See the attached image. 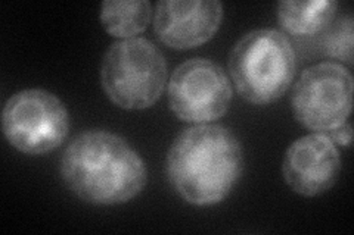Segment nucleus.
<instances>
[{"mask_svg":"<svg viewBox=\"0 0 354 235\" xmlns=\"http://www.w3.org/2000/svg\"><path fill=\"white\" fill-rule=\"evenodd\" d=\"M165 167L171 187L185 201L213 206L223 201L241 180L242 145L223 125L198 124L176 137Z\"/></svg>","mask_w":354,"mask_h":235,"instance_id":"f03ea898","label":"nucleus"},{"mask_svg":"<svg viewBox=\"0 0 354 235\" xmlns=\"http://www.w3.org/2000/svg\"><path fill=\"white\" fill-rule=\"evenodd\" d=\"M337 8L335 0L281 2L278 5V19L281 27L294 36H313L330 25Z\"/></svg>","mask_w":354,"mask_h":235,"instance_id":"9d476101","label":"nucleus"},{"mask_svg":"<svg viewBox=\"0 0 354 235\" xmlns=\"http://www.w3.org/2000/svg\"><path fill=\"white\" fill-rule=\"evenodd\" d=\"M353 75L342 63L320 62L307 68L294 87L292 114L313 132H326L348 119Z\"/></svg>","mask_w":354,"mask_h":235,"instance_id":"423d86ee","label":"nucleus"},{"mask_svg":"<svg viewBox=\"0 0 354 235\" xmlns=\"http://www.w3.org/2000/svg\"><path fill=\"white\" fill-rule=\"evenodd\" d=\"M353 18H341L325 40L326 53L346 63H353Z\"/></svg>","mask_w":354,"mask_h":235,"instance_id":"f8f14e48","label":"nucleus"},{"mask_svg":"<svg viewBox=\"0 0 354 235\" xmlns=\"http://www.w3.org/2000/svg\"><path fill=\"white\" fill-rule=\"evenodd\" d=\"M234 90L225 70L216 62L194 58L174 70L169 83L173 114L192 124H209L230 108Z\"/></svg>","mask_w":354,"mask_h":235,"instance_id":"0eeeda50","label":"nucleus"},{"mask_svg":"<svg viewBox=\"0 0 354 235\" xmlns=\"http://www.w3.org/2000/svg\"><path fill=\"white\" fill-rule=\"evenodd\" d=\"M152 19L148 0H106L101 8L104 30L117 39H135L147 30Z\"/></svg>","mask_w":354,"mask_h":235,"instance_id":"9b49d317","label":"nucleus"},{"mask_svg":"<svg viewBox=\"0 0 354 235\" xmlns=\"http://www.w3.org/2000/svg\"><path fill=\"white\" fill-rule=\"evenodd\" d=\"M65 185L91 205H123L139 196L148 181L139 153L109 131H83L71 140L61 159Z\"/></svg>","mask_w":354,"mask_h":235,"instance_id":"f257e3e1","label":"nucleus"},{"mask_svg":"<svg viewBox=\"0 0 354 235\" xmlns=\"http://www.w3.org/2000/svg\"><path fill=\"white\" fill-rule=\"evenodd\" d=\"M339 172V150L324 132H313L295 140L283 156V180L292 192L304 197L329 192Z\"/></svg>","mask_w":354,"mask_h":235,"instance_id":"6e6552de","label":"nucleus"},{"mask_svg":"<svg viewBox=\"0 0 354 235\" xmlns=\"http://www.w3.org/2000/svg\"><path fill=\"white\" fill-rule=\"evenodd\" d=\"M2 128L9 144L18 152L46 154L68 137L70 114L59 97L41 88H28L8 99Z\"/></svg>","mask_w":354,"mask_h":235,"instance_id":"39448f33","label":"nucleus"},{"mask_svg":"<svg viewBox=\"0 0 354 235\" xmlns=\"http://www.w3.org/2000/svg\"><path fill=\"white\" fill-rule=\"evenodd\" d=\"M101 83L111 102L121 109H148L164 93L167 62L148 39L120 40L104 54Z\"/></svg>","mask_w":354,"mask_h":235,"instance_id":"20e7f679","label":"nucleus"},{"mask_svg":"<svg viewBox=\"0 0 354 235\" xmlns=\"http://www.w3.org/2000/svg\"><path fill=\"white\" fill-rule=\"evenodd\" d=\"M297 68L292 43L283 32L259 28L247 32L229 54V72L238 93L252 105H270L290 88Z\"/></svg>","mask_w":354,"mask_h":235,"instance_id":"7ed1b4c3","label":"nucleus"},{"mask_svg":"<svg viewBox=\"0 0 354 235\" xmlns=\"http://www.w3.org/2000/svg\"><path fill=\"white\" fill-rule=\"evenodd\" d=\"M326 136L332 140V143L334 144H338V145H350L351 143V137H353V127L348 121H346L344 124H341L335 128H332L326 132Z\"/></svg>","mask_w":354,"mask_h":235,"instance_id":"ddd939ff","label":"nucleus"},{"mask_svg":"<svg viewBox=\"0 0 354 235\" xmlns=\"http://www.w3.org/2000/svg\"><path fill=\"white\" fill-rule=\"evenodd\" d=\"M223 5L217 0H161L155 6L153 30L173 49H191L212 40L221 25Z\"/></svg>","mask_w":354,"mask_h":235,"instance_id":"1a4fd4ad","label":"nucleus"}]
</instances>
